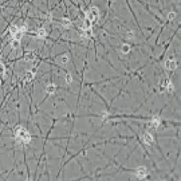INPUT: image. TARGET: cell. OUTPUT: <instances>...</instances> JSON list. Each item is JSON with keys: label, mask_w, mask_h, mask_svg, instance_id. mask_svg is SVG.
I'll return each mask as SVG.
<instances>
[{"label": "cell", "mask_w": 181, "mask_h": 181, "mask_svg": "<svg viewBox=\"0 0 181 181\" xmlns=\"http://www.w3.org/2000/svg\"><path fill=\"white\" fill-rule=\"evenodd\" d=\"M164 67H165V70H168V71H174V70L178 67V62L174 59V58L166 59L164 62Z\"/></svg>", "instance_id": "52a82bcc"}, {"label": "cell", "mask_w": 181, "mask_h": 181, "mask_svg": "<svg viewBox=\"0 0 181 181\" xmlns=\"http://www.w3.org/2000/svg\"><path fill=\"white\" fill-rule=\"evenodd\" d=\"M86 19L87 20H90L93 24H94L95 21L99 19V11H98L97 7H91L90 10L86 12Z\"/></svg>", "instance_id": "3957f363"}, {"label": "cell", "mask_w": 181, "mask_h": 181, "mask_svg": "<svg viewBox=\"0 0 181 181\" xmlns=\"http://www.w3.org/2000/svg\"><path fill=\"white\" fill-rule=\"evenodd\" d=\"M161 125H162V121H161V117H158V115H154V117H152L149 121V123H148V128H149L150 130H157L160 129Z\"/></svg>", "instance_id": "277c9868"}, {"label": "cell", "mask_w": 181, "mask_h": 181, "mask_svg": "<svg viewBox=\"0 0 181 181\" xmlns=\"http://www.w3.org/2000/svg\"><path fill=\"white\" fill-rule=\"evenodd\" d=\"M35 75H36V71H35V70H30L28 73H26L24 82H31V80L35 78Z\"/></svg>", "instance_id": "7c38bea8"}, {"label": "cell", "mask_w": 181, "mask_h": 181, "mask_svg": "<svg viewBox=\"0 0 181 181\" xmlns=\"http://www.w3.org/2000/svg\"><path fill=\"white\" fill-rule=\"evenodd\" d=\"M69 60H70V56H69V54H62V55H59L58 58H56V63L58 64H60V66H66L67 63H69Z\"/></svg>", "instance_id": "ba28073f"}, {"label": "cell", "mask_w": 181, "mask_h": 181, "mask_svg": "<svg viewBox=\"0 0 181 181\" xmlns=\"http://www.w3.org/2000/svg\"><path fill=\"white\" fill-rule=\"evenodd\" d=\"M56 89H58V87H56V85L52 83V82H50V83L46 85V93H47V94H55Z\"/></svg>", "instance_id": "30bf717a"}, {"label": "cell", "mask_w": 181, "mask_h": 181, "mask_svg": "<svg viewBox=\"0 0 181 181\" xmlns=\"http://www.w3.org/2000/svg\"><path fill=\"white\" fill-rule=\"evenodd\" d=\"M64 80H66L67 85H71V83H73V75H71L70 73H67L66 75H64Z\"/></svg>", "instance_id": "2e32d148"}, {"label": "cell", "mask_w": 181, "mask_h": 181, "mask_svg": "<svg viewBox=\"0 0 181 181\" xmlns=\"http://www.w3.org/2000/svg\"><path fill=\"white\" fill-rule=\"evenodd\" d=\"M31 35H34L38 39H44L47 36V31H46V28H38L35 32H31Z\"/></svg>", "instance_id": "9c48e42d"}, {"label": "cell", "mask_w": 181, "mask_h": 181, "mask_svg": "<svg viewBox=\"0 0 181 181\" xmlns=\"http://www.w3.org/2000/svg\"><path fill=\"white\" fill-rule=\"evenodd\" d=\"M26 59L27 60H35L36 59V56H35L34 52H28V54H26Z\"/></svg>", "instance_id": "ac0fdd59"}, {"label": "cell", "mask_w": 181, "mask_h": 181, "mask_svg": "<svg viewBox=\"0 0 181 181\" xmlns=\"http://www.w3.org/2000/svg\"><path fill=\"white\" fill-rule=\"evenodd\" d=\"M4 74H6V67L3 63H0V77H3Z\"/></svg>", "instance_id": "d6986e66"}, {"label": "cell", "mask_w": 181, "mask_h": 181, "mask_svg": "<svg viewBox=\"0 0 181 181\" xmlns=\"http://www.w3.org/2000/svg\"><path fill=\"white\" fill-rule=\"evenodd\" d=\"M19 46H20V39H12L11 40V47L14 50H16Z\"/></svg>", "instance_id": "9a60e30c"}, {"label": "cell", "mask_w": 181, "mask_h": 181, "mask_svg": "<svg viewBox=\"0 0 181 181\" xmlns=\"http://www.w3.org/2000/svg\"><path fill=\"white\" fill-rule=\"evenodd\" d=\"M176 17H177L176 12H169V14H168V16H166V19H168V21H173Z\"/></svg>", "instance_id": "e0dca14e"}, {"label": "cell", "mask_w": 181, "mask_h": 181, "mask_svg": "<svg viewBox=\"0 0 181 181\" xmlns=\"http://www.w3.org/2000/svg\"><path fill=\"white\" fill-rule=\"evenodd\" d=\"M14 137L16 144H19V145H28L31 142V134L27 130V128L21 125L16 126L14 129Z\"/></svg>", "instance_id": "6da1fadb"}, {"label": "cell", "mask_w": 181, "mask_h": 181, "mask_svg": "<svg viewBox=\"0 0 181 181\" xmlns=\"http://www.w3.org/2000/svg\"><path fill=\"white\" fill-rule=\"evenodd\" d=\"M158 90H160L161 93H173L174 86H173L171 79L165 78V79H162L160 82V85H158Z\"/></svg>", "instance_id": "7a4b0ae2"}, {"label": "cell", "mask_w": 181, "mask_h": 181, "mask_svg": "<svg viewBox=\"0 0 181 181\" xmlns=\"http://www.w3.org/2000/svg\"><path fill=\"white\" fill-rule=\"evenodd\" d=\"M60 26H62L63 28L69 30V28H71V26H73V21H71V19H69V17H63V19H60Z\"/></svg>", "instance_id": "8fae6325"}, {"label": "cell", "mask_w": 181, "mask_h": 181, "mask_svg": "<svg viewBox=\"0 0 181 181\" xmlns=\"http://www.w3.org/2000/svg\"><path fill=\"white\" fill-rule=\"evenodd\" d=\"M134 38H136V32L133 31V30H129V31H126V32H125V39L133 40Z\"/></svg>", "instance_id": "5bb4252c"}, {"label": "cell", "mask_w": 181, "mask_h": 181, "mask_svg": "<svg viewBox=\"0 0 181 181\" xmlns=\"http://www.w3.org/2000/svg\"><path fill=\"white\" fill-rule=\"evenodd\" d=\"M130 51H132V46L128 44V43H123V44L121 46V54H123V55H128V54H130Z\"/></svg>", "instance_id": "4fadbf2b"}, {"label": "cell", "mask_w": 181, "mask_h": 181, "mask_svg": "<svg viewBox=\"0 0 181 181\" xmlns=\"http://www.w3.org/2000/svg\"><path fill=\"white\" fill-rule=\"evenodd\" d=\"M141 138H142L144 144H146V145H153L154 141H156V138H154V136H153V133L149 132V130L144 132L142 136H141Z\"/></svg>", "instance_id": "8992f818"}, {"label": "cell", "mask_w": 181, "mask_h": 181, "mask_svg": "<svg viewBox=\"0 0 181 181\" xmlns=\"http://www.w3.org/2000/svg\"><path fill=\"white\" fill-rule=\"evenodd\" d=\"M134 176H136L137 180H145V178H149V173H148V169L145 166H139L138 169H136Z\"/></svg>", "instance_id": "5b68a950"}]
</instances>
